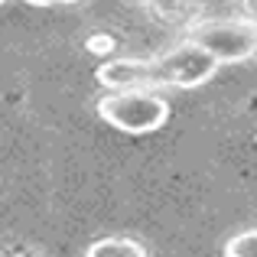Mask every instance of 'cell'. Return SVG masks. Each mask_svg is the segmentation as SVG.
Listing matches in <instances>:
<instances>
[{
	"instance_id": "cell-1",
	"label": "cell",
	"mask_w": 257,
	"mask_h": 257,
	"mask_svg": "<svg viewBox=\"0 0 257 257\" xmlns=\"http://www.w3.org/2000/svg\"><path fill=\"white\" fill-rule=\"evenodd\" d=\"M101 120L120 134H153L170 120V101L160 98L157 91H111L98 101Z\"/></svg>"
},
{
	"instance_id": "cell-2",
	"label": "cell",
	"mask_w": 257,
	"mask_h": 257,
	"mask_svg": "<svg viewBox=\"0 0 257 257\" xmlns=\"http://www.w3.org/2000/svg\"><path fill=\"white\" fill-rule=\"evenodd\" d=\"M189 39L212 52L221 65L247 62L251 56H257V23L251 20H199L189 30Z\"/></svg>"
},
{
	"instance_id": "cell-3",
	"label": "cell",
	"mask_w": 257,
	"mask_h": 257,
	"mask_svg": "<svg viewBox=\"0 0 257 257\" xmlns=\"http://www.w3.org/2000/svg\"><path fill=\"white\" fill-rule=\"evenodd\" d=\"M160 62V78H163V88H199L205 85L208 78H215V72L221 69V62L205 52L202 46H195L192 39L173 46L170 52L157 56Z\"/></svg>"
},
{
	"instance_id": "cell-4",
	"label": "cell",
	"mask_w": 257,
	"mask_h": 257,
	"mask_svg": "<svg viewBox=\"0 0 257 257\" xmlns=\"http://www.w3.org/2000/svg\"><path fill=\"white\" fill-rule=\"evenodd\" d=\"M94 78L107 91H153V88H163L157 56L153 59H107V62L98 65Z\"/></svg>"
},
{
	"instance_id": "cell-5",
	"label": "cell",
	"mask_w": 257,
	"mask_h": 257,
	"mask_svg": "<svg viewBox=\"0 0 257 257\" xmlns=\"http://www.w3.org/2000/svg\"><path fill=\"white\" fill-rule=\"evenodd\" d=\"M85 257H147V247L134 238H101L88 247Z\"/></svg>"
},
{
	"instance_id": "cell-6",
	"label": "cell",
	"mask_w": 257,
	"mask_h": 257,
	"mask_svg": "<svg viewBox=\"0 0 257 257\" xmlns=\"http://www.w3.org/2000/svg\"><path fill=\"white\" fill-rule=\"evenodd\" d=\"M225 257H257V228L241 231L225 244Z\"/></svg>"
},
{
	"instance_id": "cell-7",
	"label": "cell",
	"mask_w": 257,
	"mask_h": 257,
	"mask_svg": "<svg viewBox=\"0 0 257 257\" xmlns=\"http://www.w3.org/2000/svg\"><path fill=\"white\" fill-rule=\"evenodd\" d=\"M111 39H107V36H94V39H88V49H111Z\"/></svg>"
},
{
	"instance_id": "cell-8",
	"label": "cell",
	"mask_w": 257,
	"mask_h": 257,
	"mask_svg": "<svg viewBox=\"0 0 257 257\" xmlns=\"http://www.w3.org/2000/svg\"><path fill=\"white\" fill-rule=\"evenodd\" d=\"M244 17L251 23H257V0H244Z\"/></svg>"
},
{
	"instance_id": "cell-9",
	"label": "cell",
	"mask_w": 257,
	"mask_h": 257,
	"mask_svg": "<svg viewBox=\"0 0 257 257\" xmlns=\"http://www.w3.org/2000/svg\"><path fill=\"white\" fill-rule=\"evenodd\" d=\"M26 4H36V7H49V4H75V0H26Z\"/></svg>"
},
{
	"instance_id": "cell-10",
	"label": "cell",
	"mask_w": 257,
	"mask_h": 257,
	"mask_svg": "<svg viewBox=\"0 0 257 257\" xmlns=\"http://www.w3.org/2000/svg\"><path fill=\"white\" fill-rule=\"evenodd\" d=\"M0 4H4V0H0Z\"/></svg>"
}]
</instances>
